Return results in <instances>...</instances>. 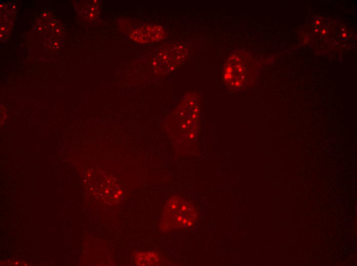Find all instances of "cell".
Returning a JSON list of instances; mask_svg holds the SVG:
<instances>
[{
  "label": "cell",
  "mask_w": 357,
  "mask_h": 266,
  "mask_svg": "<svg viewBox=\"0 0 357 266\" xmlns=\"http://www.w3.org/2000/svg\"><path fill=\"white\" fill-rule=\"evenodd\" d=\"M128 31L130 39L136 42L147 44L162 40L166 36L164 28L158 25L141 24L131 27Z\"/></svg>",
  "instance_id": "6"
},
{
  "label": "cell",
  "mask_w": 357,
  "mask_h": 266,
  "mask_svg": "<svg viewBox=\"0 0 357 266\" xmlns=\"http://www.w3.org/2000/svg\"><path fill=\"white\" fill-rule=\"evenodd\" d=\"M95 174L90 182V190L93 194L105 203L119 204L123 196V190L120 184L113 177L102 172Z\"/></svg>",
  "instance_id": "5"
},
{
  "label": "cell",
  "mask_w": 357,
  "mask_h": 266,
  "mask_svg": "<svg viewBox=\"0 0 357 266\" xmlns=\"http://www.w3.org/2000/svg\"><path fill=\"white\" fill-rule=\"evenodd\" d=\"M199 215L196 207L179 196H172L166 202L161 213L159 228L163 233L192 227Z\"/></svg>",
  "instance_id": "2"
},
{
  "label": "cell",
  "mask_w": 357,
  "mask_h": 266,
  "mask_svg": "<svg viewBox=\"0 0 357 266\" xmlns=\"http://www.w3.org/2000/svg\"><path fill=\"white\" fill-rule=\"evenodd\" d=\"M187 48L181 43H171L163 46L155 54L153 68L156 73L165 74L173 71L186 59Z\"/></svg>",
  "instance_id": "4"
},
{
  "label": "cell",
  "mask_w": 357,
  "mask_h": 266,
  "mask_svg": "<svg viewBox=\"0 0 357 266\" xmlns=\"http://www.w3.org/2000/svg\"><path fill=\"white\" fill-rule=\"evenodd\" d=\"M251 62L247 55L242 51H233L225 60L222 79L226 87L230 91L242 89L250 71Z\"/></svg>",
  "instance_id": "3"
},
{
  "label": "cell",
  "mask_w": 357,
  "mask_h": 266,
  "mask_svg": "<svg viewBox=\"0 0 357 266\" xmlns=\"http://www.w3.org/2000/svg\"><path fill=\"white\" fill-rule=\"evenodd\" d=\"M135 263L138 265H158L161 261L159 255L152 251H137L132 255Z\"/></svg>",
  "instance_id": "7"
},
{
  "label": "cell",
  "mask_w": 357,
  "mask_h": 266,
  "mask_svg": "<svg viewBox=\"0 0 357 266\" xmlns=\"http://www.w3.org/2000/svg\"><path fill=\"white\" fill-rule=\"evenodd\" d=\"M200 108L197 94H187L172 114L168 125L174 145L185 153L192 150L197 139Z\"/></svg>",
  "instance_id": "1"
}]
</instances>
